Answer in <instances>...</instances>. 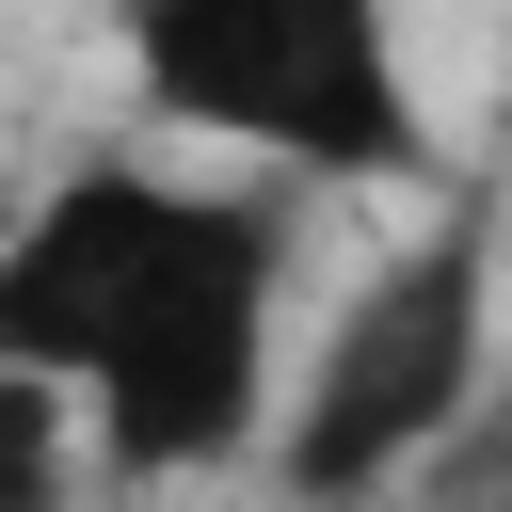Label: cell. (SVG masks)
<instances>
[{
	"mask_svg": "<svg viewBox=\"0 0 512 512\" xmlns=\"http://www.w3.org/2000/svg\"><path fill=\"white\" fill-rule=\"evenodd\" d=\"M272 336V208L176 192L144 160H80L0 240V368H48L112 480H208L256 448Z\"/></svg>",
	"mask_w": 512,
	"mask_h": 512,
	"instance_id": "obj_1",
	"label": "cell"
},
{
	"mask_svg": "<svg viewBox=\"0 0 512 512\" xmlns=\"http://www.w3.org/2000/svg\"><path fill=\"white\" fill-rule=\"evenodd\" d=\"M480 384H496V208L464 192L432 240H400L336 304V336L272 432V480L304 512H384L400 480H432V448L480 416Z\"/></svg>",
	"mask_w": 512,
	"mask_h": 512,
	"instance_id": "obj_2",
	"label": "cell"
},
{
	"mask_svg": "<svg viewBox=\"0 0 512 512\" xmlns=\"http://www.w3.org/2000/svg\"><path fill=\"white\" fill-rule=\"evenodd\" d=\"M128 80L288 176H416V80L384 0H128Z\"/></svg>",
	"mask_w": 512,
	"mask_h": 512,
	"instance_id": "obj_3",
	"label": "cell"
},
{
	"mask_svg": "<svg viewBox=\"0 0 512 512\" xmlns=\"http://www.w3.org/2000/svg\"><path fill=\"white\" fill-rule=\"evenodd\" d=\"M80 480V400L48 368H0V512H64Z\"/></svg>",
	"mask_w": 512,
	"mask_h": 512,
	"instance_id": "obj_4",
	"label": "cell"
}]
</instances>
